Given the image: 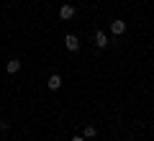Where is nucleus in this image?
Instances as JSON below:
<instances>
[{
    "instance_id": "f257e3e1",
    "label": "nucleus",
    "mask_w": 154,
    "mask_h": 141,
    "mask_svg": "<svg viewBox=\"0 0 154 141\" xmlns=\"http://www.w3.org/2000/svg\"><path fill=\"white\" fill-rule=\"evenodd\" d=\"M64 44H67V49H69V51H77V49H80V38H77L75 33H67V36H64Z\"/></svg>"
},
{
    "instance_id": "423d86ee",
    "label": "nucleus",
    "mask_w": 154,
    "mask_h": 141,
    "mask_svg": "<svg viewBox=\"0 0 154 141\" xmlns=\"http://www.w3.org/2000/svg\"><path fill=\"white\" fill-rule=\"evenodd\" d=\"M18 69H21V62H18V59H11V62L5 64V72H8V75H16Z\"/></svg>"
},
{
    "instance_id": "6e6552de",
    "label": "nucleus",
    "mask_w": 154,
    "mask_h": 141,
    "mask_svg": "<svg viewBox=\"0 0 154 141\" xmlns=\"http://www.w3.org/2000/svg\"><path fill=\"white\" fill-rule=\"evenodd\" d=\"M72 141H88V139H85V136H75Z\"/></svg>"
},
{
    "instance_id": "7ed1b4c3",
    "label": "nucleus",
    "mask_w": 154,
    "mask_h": 141,
    "mask_svg": "<svg viewBox=\"0 0 154 141\" xmlns=\"http://www.w3.org/2000/svg\"><path fill=\"white\" fill-rule=\"evenodd\" d=\"M46 87H49V90H59V87H62V77L59 75H51L49 80H46Z\"/></svg>"
},
{
    "instance_id": "0eeeda50",
    "label": "nucleus",
    "mask_w": 154,
    "mask_h": 141,
    "mask_svg": "<svg viewBox=\"0 0 154 141\" xmlns=\"http://www.w3.org/2000/svg\"><path fill=\"white\" fill-rule=\"evenodd\" d=\"M95 133H98V131H95V126H85V131H82V136H85V139H93Z\"/></svg>"
},
{
    "instance_id": "39448f33",
    "label": "nucleus",
    "mask_w": 154,
    "mask_h": 141,
    "mask_svg": "<svg viewBox=\"0 0 154 141\" xmlns=\"http://www.w3.org/2000/svg\"><path fill=\"white\" fill-rule=\"evenodd\" d=\"M110 31H113L116 36L123 33V31H126V21H113V23H110Z\"/></svg>"
},
{
    "instance_id": "20e7f679",
    "label": "nucleus",
    "mask_w": 154,
    "mask_h": 141,
    "mask_svg": "<svg viewBox=\"0 0 154 141\" xmlns=\"http://www.w3.org/2000/svg\"><path fill=\"white\" fill-rule=\"evenodd\" d=\"M95 46H98V49H105V46H108V36H105L103 31L95 33Z\"/></svg>"
},
{
    "instance_id": "f03ea898",
    "label": "nucleus",
    "mask_w": 154,
    "mask_h": 141,
    "mask_svg": "<svg viewBox=\"0 0 154 141\" xmlns=\"http://www.w3.org/2000/svg\"><path fill=\"white\" fill-rule=\"evenodd\" d=\"M72 16H75V5H67V3H64V5L59 8V18H62V21H69Z\"/></svg>"
}]
</instances>
